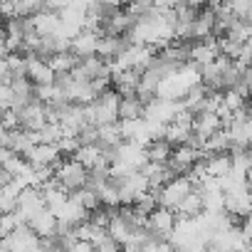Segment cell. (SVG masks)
Returning a JSON list of instances; mask_svg holds the SVG:
<instances>
[{
  "label": "cell",
  "mask_w": 252,
  "mask_h": 252,
  "mask_svg": "<svg viewBox=\"0 0 252 252\" xmlns=\"http://www.w3.org/2000/svg\"><path fill=\"white\" fill-rule=\"evenodd\" d=\"M52 181L60 190L72 195L87 186V166H82L74 156H67L52 168Z\"/></svg>",
  "instance_id": "cell-1"
},
{
  "label": "cell",
  "mask_w": 252,
  "mask_h": 252,
  "mask_svg": "<svg viewBox=\"0 0 252 252\" xmlns=\"http://www.w3.org/2000/svg\"><path fill=\"white\" fill-rule=\"evenodd\" d=\"M116 101H119V94L114 89H104L101 94H96L89 104H84V116H87V124L92 126H109V124H116Z\"/></svg>",
  "instance_id": "cell-2"
},
{
  "label": "cell",
  "mask_w": 252,
  "mask_h": 252,
  "mask_svg": "<svg viewBox=\"0 0 252 252\" xmlns=\"http://www.w3.org/2000/svg\"><path fill=\"white\" fill-rule=\"evenodd\" d=\"M190 190H195L193 183H190V178H188V176H176V178L166 181L158 190H151V193L156 195L158 208H168V210L176 213L178 205H181V200H183Z\"/></svg>",
  "instance_id": "cell-3"
},
{
  "label": "cell",
  "mask_w": 252,
  "mask_h": 252,
  "mask_svg": "<svg viewBox=\"0 0 252 252\" xmlns=\"http://www.w3.org/2000/svg\"><path fill=\"white\" fill-rule=\"evenodd\" d=\"M20 158L28 166H32V168H50L52 171L62 161V151H60L57 144H40V141H35Z\"/></svg>",
  "instance_id": "cell-4"
},
{
  "label": "cell",
  "mask_w": 252,
  "mask_h": 252,
  "mask_svg": "<svg viewBox=\"0 0 252 252\" xmlns=\"http://www.w3.org/2000/svg\"><path fill=\"white\" fill-rule=\"evenodd\" d=\"M37 245L40 237L28 225H20L5 237H0V252H37Z\"/></svg>",
  "instance_id": "cell-5"
},
{
  "label": "cell",
  "mask_w": 252,
  "mask_h": 252,
  "mask_svg": "<svg viewBox=\"0 0 252 252\" xmlns=\"http://www.w3.org/2000/svg\"><path fill=\"white\" fill-rule=\"evenodd\" d=\"M220 129H222V119H220L218 111H200V114L190 116V131L203 141Z\"/></svg>",
  "instance_id": "cell-6"
},
{
  "label": "cell",
  "mask_w": 252,
  "mask_h": 252,
  "mask_svg": "<svg viewBox=\"0 0 252 252\" xmlns=\"http://www.w3.org/2000/svg\"><path fill=\"white\" fill-rule=\"evenodd\" d=\"M141 114H144V101L136 94H119V101H116L119 121H131V119H139Z\"/></svg>",
  "instance_id": "cell-7"
},
{
  "label": "cell",
  "mask_w": 252,
  "mask_h": 252,
  "mask_svg": "<svg viewBox=\"0 0 252 252\" xmlns=\"http://www.w3.org/2000/svg\"><path fill=\"white\" fill-rule=\"evenodd\" d=\"M28 227H30L37 237H52V235H57V218L45 208L42 213H37L35 218L28 220Z\"/></svg>",
  "instance_id": "cell-8"
},
{
  "label": "cell",
  "mask_w": 252,
  "mask_h": 252,
  "mask_svg": "<svg viewBox=\"0 0 252 252\" xmlns=\"http://www.w3.org/2000/svg\"><path fill=\"white\" fill-rule=\"evenodd\" d=\"M144 151H146V161H151V163H166L168 158H171V151H173V146L166 141V139H151L146 146H144Z\"/></svg>",
  "instance_id": "cell-9"
},
{
  "label": "cell",
  "mask_w": 252,
  "mask_h": 252,
  "mask_svg": "<svg viewBox=\"0 0 252 252\" xmlns=\"http://www.w3.org/2000/svg\"><path fill=\"white\" fill-rule=\"evenodd\" d=\"M200 213H203V200H200V193H198V190H190V193L181 200V205H178V210H176L178 218H188V220L198 218Z\"/></svg>",
  "instance_id": "cell-10"
},
{
  "label": "cell",
  "mask_w": 252,
  "mask_h": 252,
  "mask_svg": "<svg viewBox=\"0 0 252 252\" xmlns=\"http://www.w3.org/2000/svg\"><path fill=\"white\" fill-rule=\"evenodd\" d=\"M10 181H13V176H10V173H8V171L3 168V166H0V188H5V186H8Z\"/></svg>",
  "instance_id": "cell-11"
}]
</instances>
